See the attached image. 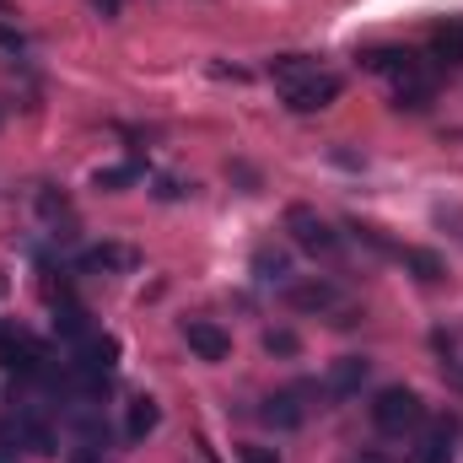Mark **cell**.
Masks as SVG:
<instances>
[{"instance_id":"6da1fadb","label":"cell","mask_w":463,"mask_h":463,"mask_svg":"<svg viewBox=\"0 0 463 463\" xmlns=\"http://www.w3.org/2000/svg\"><path fill=\"white\" fill-rule=\"evenodd\" d=\"M420 420H426V404H420L415 388H404V383L377 388V399H372V426H377L383 437H404V431H415Z\"/></svg>"},{"instance_id":"7a4b0ae2","label":"cell","mask_w":463,"mask_h":463,"mask_svg":"<svg viewBox=\"0 0 463 463\" xmlns=\"http://www.w3.org/2000/svg\"><path fill=\"white\" fill-rule=\"evenodd\" d=\"M286 232H291V242H297L302 253H313V259H335V253L345 248V237L329 227L313 205H286Z\"/></svg>"},{"instance_id":"3957f363","label":"cell","mask_w":463,"mask_h":463,"mask_svg":"<svg viewBox=\"0 0 463 463\" xmlns=\"http://www.w3.org/2000/svg\"><path fill=\"white\" fill-rule=\"evenodd\" d=\"M340 92H345V81H340L335 71H318V76H307V81L286 87L280 98H286V109H291V114H324V109H335V103H340Z\"/></svg>"},{"instance_id":"277c9868","label":"cell","mask_w":463,"mask_h":463,"mask_svg":"<svg viewBox=\"0 0 463 463\" xmlns=\"http://www.w3.org/2000/svg\"><path fill=\"white\" fill-rule=\"evenodd\" d=\"M366 377H372V361H366V355H340V361H329V372H324V393H329V399H355V393L366 388Z\"/></svg>"},{"instance_id":"5b68a950","label":"cell","mask_w":463,"mask_h":463,"mask_svg":"<svg viewBox=\"0 0 463 463\" xmlns=\"http://www.w3.org/2000/svg\"><path fill=\"white\" fill-rule=\"evenodd\" d=\"M184 340H189V350L200 361H227L232 355V335L222 324H211V318H184Z\"/></svg>"},{"instance_id":"8992f818","label":"cell","mask_w":463,"mask_h":463,"mask_svg":"<svg viewBox=\"0 0 463 463\" xmlns=\"http://www.w3.org/2000/svg\"><path fill=\"white\" fill-rule=\"evenodd\" d=\"M280 297H286L291 313H329V307L340 302V291H335L329 280H286Z\"/></svg>"},{"instance_id":"52a82bcc","label":"cell","mask_w":463,"mask_h":463,"mask_svg":"<svg viewBox=\"0 0 463 463\" xmlns=\"http://www.w3.org/2000/svg\"><path fill=\"white\" fill-rule=\"evenodd\" d=\"M361 65L366 71H377V76H388V81H404V76H415V71H426V60L415 54V49H366L361 54Z\"/></svg>"},{"instance_id":"ba28073f","label":"cell","mask_w":463,"mask_h":463,"mask_svg":"<svg viewBox=\"0 0 463 463\" xmlns=\"http://www.w3.org/2000/svg\"><path fill=\"white\" fill-rule=\"evenodd\" d=\"M431 98H437V76H431V71H415V76L393 81V109L420 114V109H431Z\"/></svg>"},{"instance_id":"9c48e42d","label":"cell","mask_w":463,"mask_h":463,"mask_svg":"<svg viewBox=\"0 0 463 463\" xmlns=\"http://www.w3.org/2000/svg\"><path fill=\"white\" fill-rule=\"evenodd\" d=\"M140 264V253L129 248V242H92L87 253H81V269H114V275H124V269H135Z\"/></svg>"},{"instance_id":"30bf717a","label":"cell","mask_w":463,"mask_h":463,"mask_svg":"<svg viewBox=\"0 0 463 463\" xmlns=\"http://www.w3.org/2000/svg\"><path fill=\"white\" fill-rule=\"evenodd\" d=\"M259 420H264L269 431H297V426L307 420V410L297 404V393H275V399L259 404Z\"/></svg>"},{"instance_id":"8fae6325","label":"cell","mask_w":463,"mask_h":463,"mask_svg":"<svg viewBox=\"0 0 463 463\" xmlns=\"http://www.w3.org/2000/svg\"><path fill=\"white\" fill-rule=\"evenodd\" d=\"M324 65L318 60H307V54H275L269 60V76H275V87L286 92V87H297V81H307V76H318Z\"/></svg>"},{"instance_id":"7c38bea8","label":"cell","mask_w":463,"mask_h":463,"mask_svg":"<svg viewBox=\"0 0 463 463\" xmlns=\"http://www.w3.org/2000/svg\"><path fill=\"white\" fill-rule=\"evenodd\" d=\"M253 275H259V280H269V286H286V280H291V253H286V248H275V242L253 248Z\"/></svg>"},{"instance_id":"4fadbf2b","label":"cell","mask_w":463,"mask_h":463,"mask_svg":"<svg viewBox=\"0 0 463 463\" xmlns=\"http://www.w3.org/2000/svg\"><path fill=\"white\" fill-rule=\"evenodd\" d=\"M156 426H162V410H156V399H146V393H140V399H129V415H124V437H129V442H146Z\"/></svg>"},{"instance_id":"5bb4252c","label":"cell","mask_w":463,"mask_h":463,"mask_svg":"<svg viewBox=\"0 0 463 463\" xmlns=\"http://www.w3.org/2000/svg\"><path fill=\"white\" fill-rule=\"evenodd\" d=\"M431 54L448 60V65H463V16L437 22V33H431Z\"/></svg>"},{"instance_id":"9a60e30c","label":"cell","mask_w":463,"mask_h":463,"mask_svg":"<svg viewBox=\"0 0 463 463\" xmlns=\"http://www.w3.org/2000/svg\"><path fill=\"white\" fill-rule=\"evenodd\" d=\"M399 264L404 269H415V280H426V286H437L448 269H442V259L431 253V248H399Z\"/></svg>"},{"instance_id":"2e32d148","label":"cell","mask_w":463,"mask_h":463,"mask_svg":"<svg viewBox=\"0 0 463 463\" xmlns=\"http://www.w3.org/2000/svg\"><path fill=\"white\" fill-rule=\"evenodd\" d=\"M92 184H98V189H109V194H118V189L140 184V162H114V167H98V173H92Z\"/></svg>"},{"instance_id":"e0dca14e","label":"cell","mask_w":463,"mask_h":463,"mask_svg":"<svg viewBox=\"0 0 463 463\" xmlns=\"http://www.w3.org/2000/svg\"><path fill=\"white\" fill-rule=\"evenodd\" d=\"M54 335H60V340H71V345H81V340H87V335H92V329H87V313H81V307H71V302H65V307H60V313H54Z\"/></svg>"},{"instance_id":"ac0fdd59","label":"cell","mask_w":463,"mask_h":463,"mask_svg":"<svg viewBox=\"0 0 463 463\" xmlns=\"http://www.w3.org/2000/svg\"><path fill=\"white\" fill-rule=\"evenodd\" d=\"M264 350L280 355V361H291V355H302V335L297 329H264Z\"/></svg>"},{"instance_id":"d6986e66","label":"cell","mask_w":463,"mask_h":463,"mask_svg":"<svg viewBox=\"0 0 463 463\" xmlns=\"http://www.w3.org/2000/svg\"><path fill=\"white\" fill-rule=\"evenodd\" d=\"M38 211H43V222H60V216H71V200L43 184V189H38Z\"/></svg>"},{"instance_id":"ffe728a7","label":"cell","mask_w":463,"mask_h":463,"mask_svg":"<svg viewBox=\"0 0 463 463\" xmlns=\"http://www.w3.org/2000/svg\"><path fill=\"white\" fill-rule=\"evenodd\" d=\"M237 463H280V453L264 448V442H242V448H237Z\"/></svg>"},{"instance_id":"44dd1931","label":"cell","mask_w":463,"mask_h":463,"mask_svg":"<svg viewBox=\"0 0 463 463\" xmlns=\"http://www.w3.org/2000/svg\"><path fill=\"white\" fill-rule=\"evenodd\" d=\"M437 222L442 227H458V237H463V205H437Z\"/></svg>"},{"instance_id":"7402d4cb","label":"cell","mask_w":463,"mask_h":463,"mask_svg":"<svg viewBox=\"0 0 463 463\" xmlns=\"http://www.w3.org/2000/svg\"><path fill=\"white\" fill-rule=\"evenodd\" d=\"M178 194H184V184H178V178H162V184H156V200H178Z\"/></svg>"},{"instance_id":"603a6c76","label":"cell","mask_w":463,"mask_h":463,"mask_svg":"<svg viewBox=\"0 0 463 463\" xmlns=\"http://www.w3.org/2000/svg\"><path fill=\"white\" fill-rule=\"evenodd\" d=\"M0 43H5L11 54H16V49H22V33H11V27H0Z\"/></svg>"},{"instance_id":"cb8c5ba5","label":"cell","mask_w":463,"mask_h":463,"mask_svg":"<svg viewBox=\"0 0 463 463\" xmlns=\"http://www.w3.org/2000/svg\"><path fill=\"white\" fill-rule=\"evenodd\" d=\"M5 291H11V280H5V275H0V297H5Z\"/></svg>"}]
</instances>
